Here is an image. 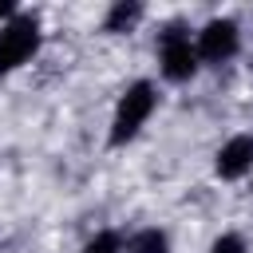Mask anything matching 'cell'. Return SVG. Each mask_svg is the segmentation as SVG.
<instances>
[{"label": "cell", "instance_id": "6da1fadb", "mask_svg": "<svg viewBox=\"0 0 253 253\" xmlns=\"http://www.w3.org/2000/svg\"><path fill=\"white\" fill-rule=\"evenodd\" d=\"M150 111H154V87H150V83H134V87L123 95L119 111H115L111 142H115V146H123L126 138H134V134H138V126L150 119Z\"/></svg>", "mask_w": 253, "mask_h": 253}, {"label": "cell", "instance_id": "7a4b0ae2", "mask_svg": "<svg viewBox=\"0 0 253 253\" xmlns=\"http://www.w3.org/2000/svg\"><path fill=\"white\" fill-rule=\"evenodd\" d=\"M40 47V24L32 16H16L0 28V75L20 67L32 51Z\"/></svg>", "mask_w": 253, "mask_h": 253}, {"label": "cell", "instance_id": "3957f363", "mask_svg": "<svg viewBox=\"0 0 253 253\" xmlns=\"http://www.w3.org/2000/svg\"><path fill=\"white\" fill-rule=\"evenodd\" d=\"M194 67H198V51L190 47V36L178 24L166 28L162 32V71H166V79L182 83V79L194 75Z\"/></svg>", "mask_w": 253, "mask_h": 253}, {"label": "cell", "instance_id": "277c9868", "mask_svg": "<svg viewBox=\"0 0 253 253\" xmlns=\"http://www.w3.org/2000/svg\"><path fill=\"white\" fill-rule=\"evenodd\" d=\"M237 51V24L233 20H210L198 36V55L206 63H221Z\"/></svg>", "mask_w": 253, "mask_h": 253}, {"label": "cell", "instance_id": "5b68a950", "mask_svg": "<svg viewBox=\"0 0 253 253\" xmlns=\"http://www.w3.org/2000/svg\"><path fill=\"white\" fill-rule=\"evenodd\" d=\"M249 166H253V138H249V134L229 138V142L221 146V154H217V174H221V178H241Z\"/></svg>", "mask_w": 253, "mask_h": 253}, {"label": "cell", "instance_id": "8992f818", "mask_svg": "<svg viewBox=\"0 0 253 253\" xmlns=\"http://www.w3.org/2000/svg\"><path fill=\"white\" fill-rule=\"evenodd\" d=\"M138 12H142L138 4H126V0H123V4H115V8H111V16H107V24H103V28H107V32H126V28L138 20Z\"/></svg>", "mask_w": 253, "mask_h": 253}, {"label": "cell", "instance_id": "52a82bcc", "mask_svg": "<svg viewBox=\"0 0 253 253\" xmlns=\"http://www.w3.org/2000/svg\"><path fill=\"white\" fill-rule=\"evenodd\" d=\"M130 253H166V233L158 229H142L130 237Z\"/></svg>", "mask_w": 253, "mask_h": 253}, {"label": "cell", "instance_id": "ba28073f", "mask_svg": "<svg viewBox=\"0 0 253 253\" xmlns=\"http://www.w3.org/2000/svg\"><path fill=\"white\" fill-rule=\"evenodd\" d=\"M83 253H119V237H115V233H99Z\"/></svg>", "mask_w": 253, "mask_h": 253}, {"label": "cell", "instance_id": "9c48e42d", "mask_svg": "<svg viewBox=\"0 0 253 253\" xmlns=\"http://www.w3.org/2000/svg\"><path fill=\"white\" fill-rule=\"evenodd\" d=\"M210 253H245V245H241V237L237 233H225V237H217L213 241V249Z\"/></svg>", "mask_w": 253, "mask_h": 253}, {"label": "cell", "instance_id": "30bf717a", "mask_svg": "<svg viewBox=\"0 0 253 253\" xmlns=\"http://www.w3.org/2000/svg\"><path fill=\"white\" fill-rule=\"evenodd\" d=\"M0 16H12V0H0Z\"/></svg>", "mask_w": 253, "mask_h": 253}]
</instances>
